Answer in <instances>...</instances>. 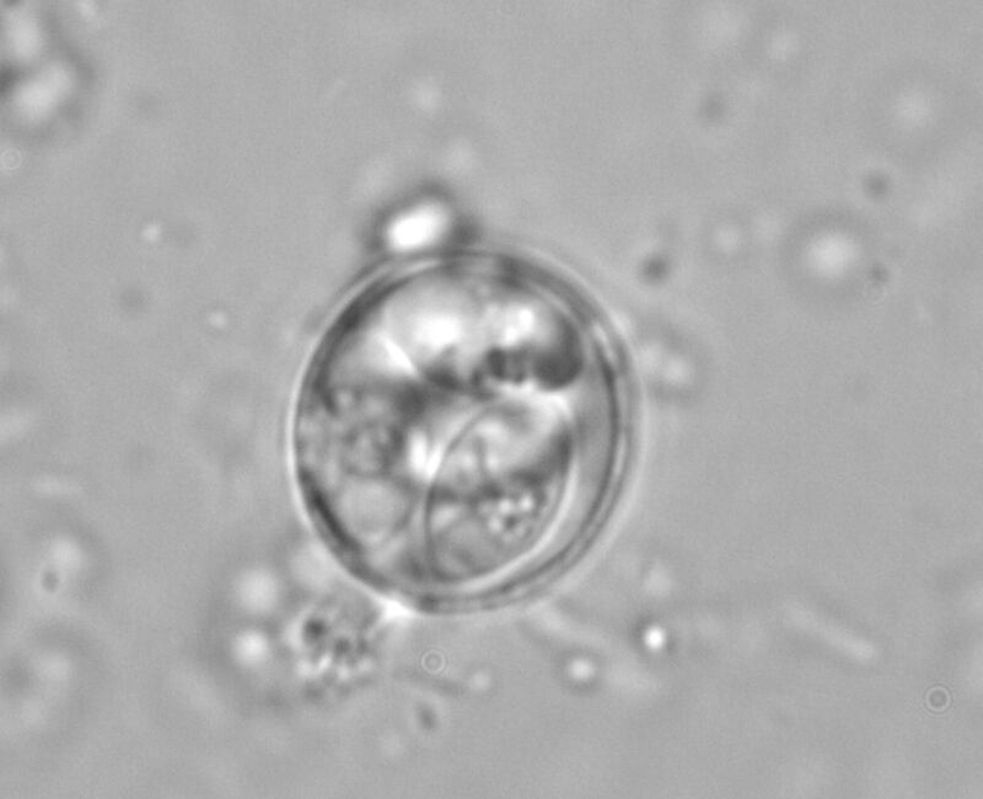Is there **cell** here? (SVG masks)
Returning a JSON list of instances; mask_svg holds the SVG:
<instances>
[{"label":"cell","instance_id":"1","mask_svg":"<svg viewBox=\"0 0 983 799\" xmlns=\"http://www.w3.org/2000/svg\"><path fill=\"white\" fill-rule=\"evenodd\" d=\"M442 216L433 210H421L399 219L392 227L390 237L393 246L400 249H415L430 244L441 234Z\"/></svg>","mask_w":983,"mask_h":799}]
</instances>
